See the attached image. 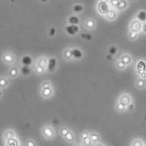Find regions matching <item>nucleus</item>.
I'll list each match as a JSON object with an SVG mask.
<instances>
[{
  "label": "nucleus",
  "instance_id": "35",
  "mask_svg": "<svg viewBox=\"0 0 146 146\" xmlns=\"http://www.w3.org/2000/svg\"><path fill=\"white\" fill-rule=\"evenodd\" d=\"M82 38H86V39H87L88 40L92 39V36H91L90 34H82Z\"/></svg>",
  "mask_w": 146,
  "mask_h": 146
},
{
  "label": "nucleus",
  "instance_id": "16",
  "mask_svg": "<svg viewBox=\"0 0 146 146\" xmlns=\"http://www.w3.org/2000/svg\"><path fill=\"white\" fill-rule=\"evenodd\" d=\"M137 38H138V33H136V31H135L130 30L129 33H128V39L130 40H135Z\"/></svg>",
  "mask_w": 146,
  "mask_h": 146
},
{
  "label": "nucleus",
  "instance_id": "32",
  "mask_svg": "<svg viewBox=\"0 0 146 146\" xmlns=\"http://www.w3.org/2000/svg\"><path fill=\"white\" fill-rule=\"evenodd\" d=\"M69 132V130L68 129H66V128H64L62 130V132H61V134L63 135V136H66V135H67V133Z\"/></svg>",
  "mask_w": 146,
  "mask_h": 146
},
{
  "label": "nucleus",
  "instance_id": "8",
  "mask_svg": "<svg viewBox=\"0 0 146 146\" xmlns=\"http://www.w3.org/2000/svg\"><path fill=\"white\" fill-rule=\"evenodd\" d=\"M119 59L121 60L124 63V64L126 65V66L130 65L131 63H132V56L130 55H128V54H124V55H122L121 56H120Z\"/></svg>",
  "mask_w": 146,
  "mask_h": 146
},
{
  "label": "nucleus",
  "instance_id": "29",
  "mask_svg": "<svg viewBox=\"0 0 146 146\" xmlns=\"http://www.w3.org/2000/svg\"><path fill=\"white\" fill-rule=\"evenodd\" d=\"M134 109H135V106H134V104H133L132 102H131L129 105L126 106V110H127L128 111H132V110H134Z\"/></svg>",
  "mask_w": 146,
  "mask_h": 146
},
{
  "label": "nucleus",
  "instance_id": "7",
  "mask_svg": "<svg viewBox=\"0 0 146 146\" xmlns=\"http://www.w3.org/2000/svg\"><path fill=\"white\" fill-rule=\"evenodd\" d=\"M56 59L55 58H49L48 62V70L49 72L54 71L55 68H56Z\"/></svg>",
  "mask_w": 146,
  "mask_h": 146
},
{
  "label": "nucleus",
  "instance_id": "1",
  "mask_svg": "<svg viewBox=\"0 0 146 146\" xmlns=\"http://www.w3.org/2000/svg\"><path fill=\"white\" fill-rule=\"evenodd\" d=\"M110 9V6L109 2H104V1H99L97 5V10L99 12V14L101 15H105L109 10Z\"/></svg>",
  "mask_w": 146,
  "mask_h": 146
},
{
  "label": "nucleus",
  "instance_id": "28",
  "mask_svg": "<svg viewBox=\"0 0 146 146\" xmlns=\"http://www.w3.org/2000/svg\"><path fill=\"white\" fill-rule=\"evenodd\" d=\"M51 94V91H50V89L49 88H46V89H44V91H43V95L44 96H49V95Z\"/></svg>",
  "mask_w": 146,
  "mask_h": 146
},
{
  "label": "nucleus",
  "instance_id": "12",
  "mask_svg": "<svg viewBox=\"0 0 146 146\" xmlns=\"http://www.w3.org/2000/svg\"><path fill=\"white\" fill-rule=\"evenodd\" d=\"M95 25H96V23H95V21L93 20V19H87V20L85 21V23H84V26L88 30L94 29Z\"/></svg>",
  "mask_w": 146,
  "mask_h": 146
},
{
  "label": "nucleus",
  "instance_id": "20",
  "mask_svg": "<svg viewBox=\"0 0 146 146\" xmlns=\"http://www.w3.org/2000/svg\"><path fill=\"white\" fill-rule=\"evenodd\" d=\"M90 138H91L92 143H98L99 140H100L99 135L97 134H94V133H93V134H91L90 135Z\"/></svg>",
  "mask_w": 146,
  "mask_h": 146
},
{
  "label": "nucleus",
  "instance_id": "36",
  "mask_svg": "<svg viewBox=\"0 0 146 146\" xmlns=\"http://www.w3.org/2000/svg\"><path fill=\"white\" fill-rule=\"evenodd\" d=\"M82 139H85V138H88V137H90V135H88L87 133H84V134H82Z\"/></svg>",
  "mask_w": 146,
  "mask_h": 146
},
{
  "label": "nucleus",
  "instance_id": "26",
  "mask_svg": "<svg viewBox=\"0 0 146 146\" xmlns=\"http://www.w3.org/2000/svg\"><path fill=\"white\" fill-rule=\"evenodd\" d=\"M65 138L66 139L67 141H69V142H72V141L74 140V135H73L72 133L68 132V133H67V135L65 136Z\"/></svg>",
  "mask_w": 146,
  "mask_h": 146
},
{
  "label": "nucleus",
  "instance_id": "14",
  "mask_svg": "<svg viewBox=\"0 0 146 146\" xmlns=\"http://www.w3.org/2000/svg\"><path fill=\"white\" fill-rule=\"evenodd\" d=\"M135 85L138 89H143L145 86H146V82H145V79H143V78H138L136 80V82H135Z\"/></svg>",
  "mask_w": 146,
  "mask_h": 146
},
{
  "label": "nucleus",
  "instance_id": "30",
  "mask_svg": "<svg viewBox=\"0 0 146 146\" xmlns=\"http://www.w3.org/2000/svg\"><path fill=\"white\" fill-rule=\"evenodd\" d=\"M55 34H56V29L55 28H50V30H49V36L53 37Z\"/></svg>",
  "mask_w": 146,
  "mask_h": 146
},
{
  "label": "nucleus",
  "instance_id": "37",
  "mask_svg": "<svg viewBox=\"0 0 146 146\" xmlns=\"http://www.w3.org/2000/svg\"><path fill=\"white\" fill-rule=\"evenodd\" d=\"M112 56H112V55H110V54L109 53V55H107L106 58H107V59H109V60H111V59H112Z\"/></svg>",
  "mask_w": 146,
  "mask_h": 146
},
{
  "label": "nucleus",
  "instance_id": "4",
  "mask_svg": "<svg viewBox=\"0 0 146 146\" xmlns=\"http://www.w3.org/2000/svg\"><path fill=\"white\" fill-rule=\"evenodd\" d=\"M79 30H80L79 27L76 24H70V25H68V26H66V33L69 34L70 36L75 35L79 31Z\"/></svg>",
  "mask_w": 146,
  "mask_h": 146
},
{
  "label": "nucleus",
  "instance_id": "13",
  "mask_svg": "<svg viewBox=\"0 0 146 146\" xmlns=\"http://www.w3.org/2000/svg\"><path fill=\"white\" fill-rule=\"evenodd\" d=\"M22 64L23 66H30L31 64H33V59L30 56H24L23 59H22Z\"/></svg>",
  "mask_w": 146,
  "mask_h": 146
},
{
  "label": "nucleus",
  "instance_id": "40",
  "mask_svg": "<svg viewBox=\"0 0 146 146\" xmlns=\"http://www.w3.org/2000/svg\"><path fill=\"white\" fill-rule=\"evenodd\" d=\"M133 1H137V0H133Z\"/></svg>",
  "mask_w": 146,
  "mask_h": 146
},
{
  "label": "nucleus",
  "instance_id": "39",
  "mask_svg": "<svg viewBox=\"0 0 146 146\" xmlns=\"http://www.w3.org/2000/svg\"><path fill=\"white\" fill-rule=\"evenodd\" d=\"M100 1H104V2H109L110 0H100Z\"/></svg>",
  "mask_w": 146,
  "mask_h": 146
},
{
  "label": "nucleus",
  "instance_id": "11",
  "mask_svg": "<svg viewBox=\"0 0 146 146\" xmlns=\"http://www.w3.org/2000/svg\"><path fill=\"white\" fill-rule=\"evenodd\" d=\"M72 54H73V58L75 59H80L84 56V53H82L79 48H73Z\"/></svg>",
  "mask_w": 146,
  "mask_h": 146
},
{
  "label": "nucleus",
  "instance_id": "23",
  "mask_svg": "<svg viewBox=\"0 0 146 146\" xmlns=\"http://www.w3.org/2000/svg\"><path fill=\"white\" fill-rule=\"evenodd\" d=\"M117 52V49L115 46H111L110 48H109V53L112 56H115Z\"/></svg>",
  "mask_w": 146,
  "mask_h": 146
},
{
  "label": "nucleus",
  "instance_id": "34",
  "mask_svg": "<svg viewBox=\"0 0 146 146\" xmlns=\"http://www.w3.org/2000/svg\"><path fill=\"white\" fill-rule=\"evenodd\" d=\"M142 31L146 35V23H143V28H142Z\"/></svg>",
  "mask_w": 146,
  "mask_h": 146
},
{
  "label": "nucleus",
  "instance_id": "19",
  "mask_svg": "<svg viewBox=\"0 0 146 146\" xmlns=\"http://www.w3.org/2000/svg\"><path fill=\"white\" fill-rule=\"evenodd\" d=\"M126 66H126V65H125L124 64V63L121 61V60H117V63H116V67L118 69V70H124V69L126 67Z\"/></svg>",
  "mask_w": 146,
  "mask_h": 146
},
{
  "label": "nucleus",
  "instance_id": "5",
  "mask_svg": "<svg viewBox=\"0 0 146 146\" xmlns=\"http://www.w3.org/2000/svg\"><path fill=\"white\" fill-rule=\"evenodd\" d=\"M119 101H120V102H122L123 104H125V106H127L132 102V98H131V96L129 94L125 93V94H122L121 96H120Z\"/></svg>",
  "mask_w": 146,
  "mask_h": 146
},
{
  "label": "nucleus",
  "instance_id": "15",
  "mask_svg": "<svg viewBox=\"0 0 146 146\" xmlns=\"http://www.w3.org/2000/svg\"><path fill=\"white\" fill-rule=\"evenodd\" d=\"M68 23L70 24H76V25H77L80 23V20L76 15H71L70 17L68 18Z\"/></svg>",
  "mask_w": 146,
  "mask_h": 146
},
{
  "label": "nucleus",
  "instance_id": "6",
  "mask_svg": "<svg viewBox=\"0 0 146 146\" xmlns=\"http://www.w3.org/2000/svg\"><path fill=\"white\" fill-rule=\"evenodd\" d=\"M128 6V3H127V0H119V2L117 5L116 9L117 11H124L127 8Z\"/></svg>",
  "mask_w": 146,
  "mask_h": 146
},
{
  "label": "nucleus",
  "instance_id": "27",
  "mask_svg": "<svg viewBox=\"0 0 146 146\" xmlns=\"http://www.w3.org/2000/svg\"><path fill=\"white\" fill-rule=\"evenodd\" d=\"M132 145H138V146H143V145H144V143H143V142L142 141V140H139V139H137V140H135L134 142H133V143H132Z\"/></svg>",
  "mask_w": 146,
  "mask_h": 146
},
{
  "label": "nucleus",
  "instance_id": "21",
  "mask_svg": "<svg viewBox=\"0 0 146 146\" xmlns=\"http://www.w3.org/2000/svg\"><path fill=\"white\" fill-rule=\"evenodd\" d=\"M21 71H22V74H24V75H27L31 73V69L29 68V66H23L21 69Z\"/></svg>",
  "mask_w": 146,
  "mask_h": 146
},
{
  "label": "nucleus",
  "instance_id": "2",
  "mask_svg": "<svg viewBox=\"0 0 146 146\" xmlns=\"http://www.w3.org/2000/svg\"><path fill=\"white\" fill-rule=\"evenodd\" d=\"M129 28L130 30L132 31H135L136 33H139V31H142V28H143V23L140 22L137 19H135V20H133L130 24H129Z\"/></svg>",
  "mask_w": 146,
  "mask_h": 146
},
{
  "label": "nucleus",
  "instance_id": "41",
  "mask_svg": "<svg viewBox=\"0 0 146 146\" xmlns=\"http://www.w3.org/2000/svg\"><path fill=\"white\" fill-rule=\"evenodd\" d=\"M0 95H1V92H0Z\"/></svg>",
  "mask_w": 146,
  "mask_h": 146
},
{
  "label": "nucleus",
  "instance_id": "3",
  "mask_svg": "<svg viewBox=\"0 0 146 146\" xmlns=\"http://www.w3.org/2000/svg\"><path fill=\"white\" fill-rule=\"evenodd\" d=\"M105 17L108 21H110V22H113V21H115L117 17V12L115 8H110L109 10V12L107 13V14L105 15Z\"/></svg>",
  "mask_w": 146,
  "mask_h": 146
},
{
  "label": "nucleus",
  "instance_id": "25",
  "mask_svg": "<svg viewBox=\"0 0 146 146\" xmlns=\"http://www.w3.org/2000/svg\"><path fill=\"white\" fill-rule=\"evenodd\" d=\"M65 56L66 58H73V54H72V49H66L65 52Z\"/></svg>",
  "mask_w": 146,
  "mask_h": 146
},
{
  "label": "nucleus",
  "instance_id": "9",
  "mask_svg": "<svg viewBox=\"0 0 146 146\" xmlns=\"http://www.w3.org/2000/svg\"><path fill=\"white\" fill-rule=\"evenodd\" d=\"M136 70L138 71V73L146 71V62L143 60L138 61L137 65H136Z\"/></svg>",
  "mask_w": 146,
  "mask_h": 146
},
{
  "label": "nucleus",
  "instance_id": "38",
  "mask_svg": "<svg viewBox=\"0 0 146 146\" xmlns=\"http://www.w3.org/2000/svg\"><path fill=\"white\" fill-rule=\"evenodd\" d=\"M40 1L43 2V3H47V2L48 1V0H40Z\"/></svg>",
  "mask_w": 146,
  "mask_h": 146
},
{
  "label": "nucleus",
  "instance_id": "33",
  "mask_svg": "<svg viewBox=\"0 0 146 146\" xmlns=\"http://www.w3.org/2000/svg\"><path fill=\"white\" fill-rule=\"evenodd\" d=\"M139 74H140V77L141 78H143V79H145L146 78V71L139 73Z\"/></svg>",
  "mask_w": 146,
  "mask_h": 146
},
{
  "label": "nucleus",
  "instance_id": "24",
  "mask_svg": "<svg viewBox=\"0 0 146 146\" xmlns=\"http://www.w3.org/2000/svg\"><path fill=\"white\" fill-rule=\"evenodd\" d=\"M44 133H45L46 136H48V137H51V136L53 135L52 130L50 129L49 127H46V128H45V130H44Z\"/></svg>",
  "mask_w": 146,
  "mask_h": 146
},
{
  "label": "nucleus",
  "instance_id": "31",
  "mask_svg": "<svg viewBox=\"0 0 146 146\" xmlns=\"http://www.w3.org/2000/svg\"><path fill=\"white\" fill-rule=\"evenodd\" d=\"M6 84H7V82H6V81L5 79H0V86L5 87V86H6Z\"/></svg>",
  "mask_w": 146,
  "mask_h": 146
},
{
  "label": "nucleus",
  "instance_id": "17",
  "mask_svg": "<svg viewBox=\"0 0 146 146\" xmlns=\"http://www.w3.org/2000/svg\"><path fill=\"white\" fill-rule=\"evenodd\" d=\"M116 109H117V110L118 112H124L126 110V106L125 104H123L122 102L118 101V102L117 103V105H116Z\"/></svg>",
  "mask_w": 146,
  "mask_h": 146
},
{
  "label": "nucleus",
  "instance_id": "18",
  "mask_svg": "<svg viewBox=\"0 0 146 146\" xmlns=\"http://www.w3.org/2000/svg\"><path fill=\"white\" fill-rule=\"evenodd\" d=\"M82 10H84V6H82V5L77 4V5H74L73 6V11H74V13H76V14H79V13H82Z\"/></svg>",
  "mask_w": 146,
  "mask_h": 146
},
{
  "label": "nucleus",
  "instance_id": "10",
  "mask_svg": "<svg viewBox=\"0 0 146 146\" xmlns=\"http://www.w3.org/2000/svg\"><path fill=\"white\" fill-rule=\"evenodd\" d=\"M136 19L140 21V22H142L143 23H146V11L145 10L139 11L137 13V15H136Z\"/></svg>",
  "mask_w": 146,
  "mask_h": 146
},
{
  "label": "nucleus",
  "instance_id": "22",
  "mask_svg": "<svg viewBox=\"0 0 146 146\" xmlns=\"http://www.w3.org/2000/svg\"><path fill=\"white\" fill-rule=\"evenodd\" d=\"M119 2V0H110L109 1V4H110V8H115L117 7V5Z\"/></svg>",
  "mask_w": 146,
  "mask_h": 146
}]
</instances>
